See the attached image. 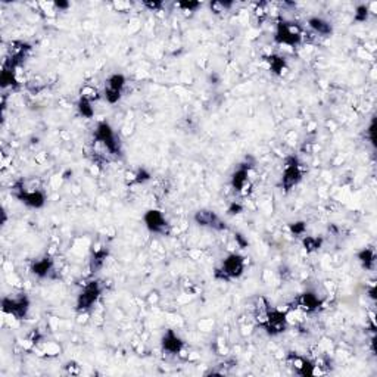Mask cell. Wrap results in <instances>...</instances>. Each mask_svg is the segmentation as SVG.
I'll return each instance as SVG.
<instances>
[{
  "instance_id": "1",
  "label": "cell",
  "mask_w": 377,
  "mask_h": 377,
  "mask_svg": "<svg viewBox=\"0 0 377 377\" xmlns=\"http://www.w3.org/2000/svg\"><path fill=\"white\" fill-rule=\"evenodd\" d=\"M245 270V258L238 254H232L222 262V267L215 271V277L221 280H232L242 276Z\"/></svg>"
},
{
  "instance_id": "2",
  "label": "cell",
  "mask_w": 377,
  "mask_h": 377,
  "mask_svg": "<svg viewBox=\"0 0 377 377\" xmlns=\"http://www.w3.org/2000/svg\"><path fill=\"white\" fill-rule=\"evenodd\" d=\"M276 41L280 44H286V46H296L302 40V30H300L299 25H296L295 22H278L277 25V31L274 36Z\"/></svg>"
},
{
  "instance_id": "3",
  "label": "cell",
  "mask_w": 377,
  "mask_h": 377,
  "mask_svg": "<svg viewBox=\"0 0 377 377\" xmlns=\"http://www.w3.org/2000/svg\"><path fill=\"white\" fill-rule=\"evenodd\" d=\"M2 307L6 314H11L17 320H22L27 317L30 310V300L25 295H20L15 298H3Z\"/></svg>"
},
{
  "instance_id": "4",
  "label": "cell",
  "mask_w": 377,
  "mask_h": 377,
  "mask_svg": "<svg viewBox=\"0 0 377 377\" xmlns=\"http://www.w3.org/2000/svg\"><path fill=\"white\" fill-rule=\"evenodd\" d=\"M259 324L270 333V335H278L281 332H284L286 329V314L278 311V310H270L258 318Z\"/></svg>"
},
{
  "instance_id": "5",
  "label": "cell",
  "mask_w": 377,
  "mask_h": 377,
  "mask_svg": "<svg viewBox=\"0 0 377 377\" xmlns=\"http://www.w3.org/2000/svg\"><path fill=\"white\" fill-rule=\"evenodd\" d=\"M95 139L96 141H99L100 144H103L106 147V150L111 155H119V143L111 128V125L108 122H99L96 133H95Z\"/></svg>"
},
{
  "instance_id": "6",
  "label": "cell",
  "mask_w": 377,
  "mask_h": 377,
  "mask_svg": "<svg viewBox=\"0 0 377 377\" xmlns=\"http://www.w3.org/2000/svg\"><path fill=\"white\" fill-rule=\"evenodd\" d=\"M102 293V287L99 284V281H90L84 286V289L81 290V293L79 295L77 299V310L79 311H87L90 310L96 300L99 299Z\"/></svg>"
},
{
  "instance_id": "7",
  "label": "cell",
  "mask_w": 377,
  "mask_h": 377,
  "mask_svg": "<svg viewBox=\"0 0 377 377\" xmlns=\"http://www.w3.org/2000/svg\"><path fill=\"white\" fill-rule=\"evenodd\" d=\"M300 179H302V171H300V165L298 158L289 157L286 158V167L281 177V186L286 192H289L293 186H296Z\"/></svg>"
},
{
  "instance_id": "8",
  "label": "cell",
  "mask_w": 377,
  "mask_h": 377,
  "mask_svg": "<svg viewBox=\"0 0 377 377\" xmlns=\"http://www.w3.org/2000/svg\"><path fill=\"white\" fill-rule=\"evenodd\" d=\"M144 224L149 229V232L165 235L168 233V222L161 211L158 209H150L144 214Z\"/></svg>"
},
{
  "instance_id": "9",
  "label": "cell",
  "mask_w": 377,
  "mask_h": 377,
  "mask_svg": "<svg viewBox=\"0 0 377 377\" xmlns=\"http://www.w3.org/2000/svg\"><path fill=\"white\" fill-rule=\"evenodd\" d=\"M195 221L202 225V227H209L212 230H225L227 225L225 222L214 212L209 209H200L195 214Z\"/></svg>"
},
{
  "instance_id": "10",
  "label": "cell",
  "mask_w": 377,
  "mask_h": 377,
  "mask_svg": "<svg viewBox=\"0 0 377 377\" xmlns=\"http://www.w3.org/2000/svg\"><path fill=\"white\" fill-rule=\"evenodd\" d=\"M125 86V79L122 74H114L109 77L105 87V99L109 103H117L121 99L122 89Z\"/></svg>"
},
{
  "instance_id": "11",
  "label": "cell",
  "mask_w": 377,
  "mask_h": 377,
  "mask_svg": "<svg viewBox=\"0 0 377 377\" xmlns=\"http://www.w3.org/2000/svg\"><path fill=\"white\" fill-rule=\"evenodd\" d=\"M17 199H20L22 203L31 206V208H41L46 202V196L43 192L40 190H33V192H28V190H24L22 186H17V192L14 193Z\"/></svg>"
},
{
  "instance_id": "12",
  "label": "cell",
  "mask_w": 377,
  "mask_h": 377,
  "mask_svg": "<svg viewBox=\"0 0 377 377\" xmlns=\"http://www.w3.org/2000/svg\"><path fill=\"white\" fill-rule=\"evenodd\" d=\"M162 348L165 352L171 355H177L183 349V342L173 330H168L162 337Z\"/></svg>"
},
{
  "instance_id": "13",
  "label": "cell",
  "mask_w": 377,
  "mask_h": 377,
  "mask_svg": "<svg viewBox=\"0 0 377 377\" xmlns=\"http://www.w3.org/2000/svg\"><path fill=\"white\" fill-rule=\"evenodd\" d=\"M248 184V168L246 165H242L232 177V186L238 192H243Z\"/></svg>"
},
{
  "instance_id": "14",
  "label": "cell",
  "mask_w": 377,
  "mask_h": 377,
  "mask_svg": "<svg viewBox=\"0 0 377 377\" xmlns=\"http://www.w3.org/2000/svg\"><path fill=\"white\" fill-rule=\"evenodd\" d=\"M52 265H53V262H52L50 258H43V259H39L33 264L31 271H33V274H36L39 277H46L50 273Z\"/></svg>"
},
{
  "instance_id": "15",
  "label": "cell",
  "mask_w": 377,
  "mask_h": 377,
  "mask_svg": "<svg viewBox=\"0 0 377 377\" xmlns=\"http://www.w3.org/2000/svg\"><path fill=\"white\" fill-rule=\"evenodd\" d=\"M299 305L305 311H316L320 305V300L314 293H304L299 298Z\"/></svg>"
},
{
  "instance_id": "16",
  "label": "cell",
  "mask_w": 377,
  "mask_h": 377,
  "mask_svg": "<svg viewBox=\"0 0 377 377\" xmlns=\"http://www.w3.org/2000/svg\"><path fill=\"white\" fill-rule=\"evenodd\" d=\"M308 24L316 33H318L321 36H330L332 34V25L321 18H311L308 21Z\"/></svg>"
},
{
  "instance_id": "17",
  "label": "cell",
  "mask_w": 377,
  "mask_h": 377,
  "mask_svg": "<svg viewBox=\"0 0 377 377\" xmlns=\"http://www.w3.org/2000/svg\"><path fill=\"white\" fill-rule=\"evenodd\" d=\"M358 259L361 261V264H362L365 268H373V265H374V261H376L374 251H373V249H370V248H365V249H362V251L358 254Z\"/></svg>"
},
{
  "instance_id": "18",
  "label": "cell",
  "mask_w": 377,
  "mask_h": 377,
  "mask_svg": "<svg viewBox=\"0 0 377 377\" xmlns=\"http://www.w3.org/2000/svg\"><path fill=\"white\" fill-rule=\"evenodd\" d=\"M79 111H80V114H81L84 118H92L93 114H95V109H93V106H92L90 99L81 96V99L79 100Z\"/></svg>"
},
{
  "instance_id": "19",
  "label": "cell",
  "mask_w": 377,
  "mask_h": 377,
  "mask_svg": "<svg viewBox=\"0 0 377 377\" xmlns=\"http://www.w3.org/2000/svg\"><path fill=\"white\" fill-rule=\"evenodd\" d=\"M268 63H270V68L273 72L276 74H281V71L286 68V62L281 56H277V55H271L268 58Z\"/></svg>"
},
{
  "instance_id": "20",
  "label": "cell",
  "mask_w": 377,
  "mask_h": 377,
  "mask_svg": "<svg viewBox=\"0 0 377 377\" xmlns=\"http://www.w3.org/2000/svg\"><path fill=\"white\" fill-rule=\"evenodd\" d=\"M106 257H108V251H98V252H95L93 259H92V271L93 273H96L103 265Z\"/></svg>"
},
{
  "instance_id": "21",
  "label": "cell",
  "mask_w": 377,
  "mask_h": 377,
  "mask_svg": "<svg viewBox=\"0 0 377 377\" xmlns=\"http://www.w3.org/2000/svg\"><path fill=\"white\" fill-rule=\"evenodd\" d=\"M304 246H305V249H307L308 252H314V251L320 249V246H321V239L313 238V236H307V238L304 239Z\"/></svg>"
},
{
  "instance_id": "22",
  "label": "cell",
  "mask_w": 377,
  "mask_h": 377,
  "mask_svg": "<svg viewBox=\"0 0 377 377\" xmlns=\"http://www.w3.org/2000/svg\"><path fill=\"white\" fill-rule=\"evenodd\" d=\"M367 18H368V8H367V6H364V5L358 6V8H357V12H355L354 20H355L357 22H364Z\"/></svg>"
},
{
  "instance_id": "23",
  "label": "cell",
  "mask_w": 377,
  "mask_h": 377,
  "mask_svg": "<svg viewBox=\"0 0 377 377\" xmlns=\"http://www.w3.org/2000/svg\"><path fill=\"white\" fill-rule=\"evenodd\" d=\"M179 6L183 8V9H186V11H189V12H195V11L200 6V3H199V2H183V3H180Z\"/></svg>"
},
{
  "instance_id": "24",
  "label": "cell",
  "mask_w": 377,
  "mask_h": 377,
  "mask_svg": "<svg viewBox=\"0 0 377 377\" xmlns=\"http://www.w3.org/2000/svg\"><path fill=\"white\" fill-rule=\"evenodd\" d=\"M290 230H292V233L293 235H302L304 233V230H305V224L304 222H296V224H292L290 225Z\"/></svg>"
},
{
  "instance_id": "25",
  "label": "cell",
  "mask_w": 377,
  "mask_h": 377,
  "mask_svg": "<svg viewBox=\"0 0 377 377\" xmlns=\"http://www.w3.org/2000/svg\"><path fill=\"white\" fill-rule=\"evenodd\" d=\"M150 179V176L144 171V170H140L139 173H137V176H136V183H143V181H146V180H149Z\"/></svg>"
},
{
  "instance_id": "26",
  "label": "cell",
  "mask_w": 377,
  "mask_h": 377,
  "mask_svg": "<svg viewBox=\"0 0 377 377\" xmlns=\"http://www.w3.org/2000/svg\"><path fill=\"white\" fill-rule=\"evenodd\" d=\"M240 211H242V206H240L239 203H233V205L229 208V212H230V214H239Z\"/></svg>"
},
{
  "instance_id": "27",
  "label": "cell",
  "mask_w": 377,
  "mask_h": 377,
  "mask_svg": "<svg viewBox=\"0 0 377 377\" xmlns=\"http://www.w3.org/2000/svg\"><path fill=\"white\" fill-rule=\"evenodd\" d=\"M144 5H146L147 8H150V9H158V8H161V3H157V2H154V3H152V2H146Z\"/></svg>"
},
{
  "instance_id": "28",
  "label": "cell",
  "mask_w": 377,
  "mask_h": 377,
  "mask_svg": "<svg viewBox=\"0 0 377 377\" xmlns=\"http://www.w3.org/2000/svg\"><path fill=\"white\" fill-rule=\"evenodd\" d=\"M236 240L239 242V245L242 246V248H245V246H248V242L246 240H243V238H242V235H238L236 236Z\"/></svg>"
},
{
  "instance_id": "29",
  "label": "cell",
  "mask_w": 377,
  "mask_h": 377,
  "mask_svg": "<svg viewBox=\"0 0 377 377\" xmlns=\"http://www.w3.org/2000/svg\"><path fill=\"white\" fill-rule=\"evenodd\" d=\"M56 6H58L59 9H60V8H62V9H65V8H68V3H60V2H58V3H56Z\"/></svg>"
}]
</instances>
